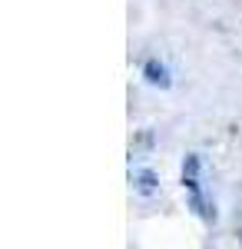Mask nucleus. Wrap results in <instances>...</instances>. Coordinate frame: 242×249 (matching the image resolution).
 Masks as SVG:
<instances>
[{"label": "nucleus", "instance_id": "obj_1", "mask_svg": "<svg viewBox=\"0 0 242 249\" xmlns=\"http://www.w3.org/2000/svg\"><path fill=\"white\" fill-rule=\"evenodd\" d=\"M183 186H186V193H189V206L196 210V216H199L203 223H212V219H216V203H212L209 193H206L199 153L186 156V163H183Z\"/></svg>", "mask_w": 242, "mask_h": 249}, {"label": "nucleus", "instance_id": "obj_2", "mask_svg": "<svg viewBox=\"0 0 242 249\" xmlns=\"http://www.w3.org/2000/svg\"><path fill=\"white\" fill-rule=\"evenodd\" d=\"M146 80H149V83H156V87H169V70L163 67V63L149 60V63H146Z\"/></svg>", "mask_w": 242, "mask_h": 249}, {"label": "nucleus", "instance_id": "obj_3", "mask_svg": "<svg viewBox=\"0 0 242 249\" xmlns=\"http://www.w3.org/2000/svg\"><path fill=\"white\" fill-rule=\"evenodd\" d=\"M133 179H136V190L143 193V196H153V193H156V176H153L149 170H136Z\"/></svg>", "mask_w": 242, "mask_h": 249}]
</instances>
